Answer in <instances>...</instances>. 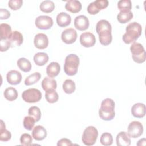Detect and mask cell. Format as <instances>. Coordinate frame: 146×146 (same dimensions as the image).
I'll use <instances>...</instances> for the list:
<instances>
[{"mask_svg":"<svg viewBox=\"0 0 146 146\" xmlns=\"http://www.w3.org/2000/svg\"><path fill=\"white\" fill-rule=\"evenodd\" d=\"M96 31L99 35V42L103 46L109 45L112 40V26L110 23L105 19H101L96 25Z\"/></svg>","mask_w":146,"mask_h":146,"instance_id":"6da1fadb","label":"cell"},{"mask_svg":"<svg viewBox=\"0 0 146 146\" xmlns=\"http://www.w3.org/2000/svg\"><path fill=\"white\" fill-rule=\"evenodd\" d=\"M126 32L123 35L122 39L126 44H130L135 41L140 36L142 33V27L140 23L133 22L129 23L126 27Z\"/></svg>","mask_w":146,"mask_h":146,"instance_id":"7a4b0ae2","label":"cell"},{"mask_svg":"<svg viewBox=\"0 0 146 146\" xmlns=\"http://www.w3.org/2000/svg\"><path fill=\"white\" fill-rule=\"evenodd\" d=\"M115 102L110 98L104 99L101 103V106L99 110V116L103 120L110 121L115 116Z\"/></svg>","mask_w":146,"mask_h":146,"instance_id":"3957f363","label":"cell"},{"mask_svg":"<svg viewBox=\"0 0 146 146\" xmlns=\"http://www.w3.org/2000/svg\"><path fill=\"white\" fill-rule=\"evenodd\" d=\"M79 65V58L76 54H71L65 58L64 64V72L68 76H73L76 74Z\"/></svg>","mask_w":146,"mask_h":146,"instance_id":"277c9868","label":"cell"},{"mask_svg":"<svg viewBox=\"0 0 146 146\" xmlns=\"http://www.w3.org/2000/svg\"><path fill=\"white\" fill-rule=\"evenodd\" d=\"M132 53V58L133 61L137 63H142L145 61L146 54L144 47L141 44L134 42L130 47Z\"/></svg>","mask_w":146,"mask_h":146,"instance_id":"5b68a950","label":"cell"},{"mask_svg":"<svg viewBox=\"0 0 146 146\" xmlns=\"http://www.w3.org/2000/svg\"><path fill=\"white\" fill-rule=\"evenodd\" d=\"M98 131L94 126H88L84 130L82 140L83 144L87 146L94 145L97 140Z\"/></svg>","mask_w":146,"mask_h":146,"instance_id":"8992f818","label":"cell"},{"mask_svg":"<svg viewBox=\"0 0 146 146\" xmlns=\"http://www.w3.org/2000/svg\"><path fill=\"white\" fill-rule=\"evenodd\" d=\"M23 100L27 103H36L40 100L42 98L41 92L34 88L25 90L22 94Z\"/></svg>","mask_w":146,"mask_h":146,"instance_id":"52a82bcc","label":"cell"},{"mask_svg":"<svg viewBox=\"0 0 146 146\" xmlns=\"http://www.w3.org/2000/svg\"><path fill=\"white\" fill-rule=\"evenodd\" d=\"M143 124L137 121H133L129 123L127 128V134L130 137L137 138L143 133Z\"/></svg>","mask_w":146,"mask_h":146,"instance_id":"ba28073f","label":"cell"},{"mask_svg":"<svg viewBox=\"0 0 146 146\" xmlns=\"http://www.w3.org/2000/svg\"><path fill=\"white\" fill-rule=\"evenodd\" d=\"M108 5L107 0H96L90 3L87 7V12L92 15H95L100 10L106 8Z\"/></svg>","mask_w":146,"mask_h":146,"instance_id":"9c48e42d","label":"cell"},{"mask_svg":"<svg viewBox=\"0 0 146 146\" xmlns=\"http://www.w3.org/2000/svg\"><path fill=\"white\" fill-rule=\"evenodd\" d=\"M37 28L41 30L50 29L53 25V20L51 17L47 15H40L35 21Z\"/></svg>","mask_w":146,"mask_h":146,"instance_id":"30bf717a","label":"cell"},{"mask_svg":"<svg viewBox=\"0 0 146 146\" xmlns=\"http://www.w3.org/2000/svg\"><path fill=\"white\" fill-rule=\"evenodd\" d=\"M77 38V33L72 28H68L63 31L61 35V39L63 42L70 44L74 43Z\"/></svg>","mask_w":146,"mask_h":146,"instance_id":"8fae6325","label":"cell"},{"mask_svg":"<svg viewBox=\"0 0 146 146\" xmlns=\"http://www.w3.org/2000/svg\"><path fill=\"white\" fill-rule=\"evenodd\" d=\"M96 39L95 35L90 32L83 33L80 36V43L85 47H91L95 45Z\"/></svg>","mask_w":146,"mask_h":146,"instance_id":"7c38bea8","label":"cell"},{"mask_svg":"<svg viewBox=\"0 0 146 146\" xmlns=\"http://www.w3.org/2000/svg\"><path fill=\"white\" fill-rule=\"evenodd\" d=\"M34 44L38 49H44L48 45V39L45 34L38 33L34 37Z\"/></svg>","mask_w":146,"mask_h":146,"instance_id":"4fadbf2b","label":"cell"},{"mask_svg":"<svg viewBox=\"0 0 146 146\" xmlns=\"http://www.w3.org/2000/svg\"><path fill=\"white\" fill-rule=\"evenodd\" d=\"M74 26L78 30H86L89 27V20L85 15H78L74 19Z\"/></svg>","mask_w":146,"mask_h":146,"instance_id":"5bb4252c","label":"cell"},{"mask_svg":"<svg viewBox=\"0 0 146 146\" xmlns=\"http://www.w3.org/2000/svg\"><path fill=\"white\" fill-rule=\"evenodd\" d=\"M21 72L16 70H11L7 73L6 79L7 82L11 85H17L20 83L22 80Z\"/></svg>","mask_w":146,"mask_h":146,"instance_id":"9a60e30c","label":"cell"},{"mask_svg":"<svg viewBox=\"0 0 146 146\" xmlns=\"http://www.w3.org/2000/svg\"><path fill=\"white\" fill-rule=\"evenodd\" d=\"M132 115L136 118H142L145 115V106L141 103H137L131 108Z\"/></svg>","mask_w":146,"mask_h":146,"instance_id":"2e32d148","label":"cell"},{"mask_svg":"<svg viewBox=\"0 0 146 146\" xmlns=\"http://www.w3.org/2000/svg\"><path fill=\"white\" fill-rule=\"evenodd\" d=\"M47 136V131L42 125H37L33 128L32 131V137L37 141H41Z\"/></svg>","mask_w":146,"mask_h":146,"instance_id":"e0dca14e","label":"cell"},{"mask_svg":"<svg viewBox=\"0 0 146 146\" xmlns=\"http://www.w3.org/2000/svg\"><path fill=\"white\" fill-rule=\"evenodd\" d=\"M10 43L11 47L19 46L23 42V37L22 34L18 31H14L12 32L11 36L8 39Z\"/></svg>","mask_w":146,"mask_h":146,"instance_id":"ac0fdd59","label":"cell"},{"mask_svg":"<svg viewBox=\"0 0 146 146\" xmlns=\"http://www.w3.org/2000/svg\"><path fill=\"white\" fill-rule=\"evenodd\" d=\"M117 146H129L131 145V140L127 132L121 131L119 132L116 137Z\"/></svg>","mask_w":146,"mask_h":146,"instance_id":"d6986e66","label":"cell"},{"mask_svg":"<svg viewBox=\"0 0 146 146\" xmlns=\"http://www.w3.org/2000/svg\"><path fill=\"white\" fill-rule=\"evenodd\" d=\"M71 22V16L64 12L59 13L56 16V23L61 27H64L68 26Z\"/></svg>","mask_w":146,"mask_h":146,"instance_id":"ffe728a7","label":"cell"},{"mask_svg":"<svg viewBox=\"0 0 146 146\" xmlns=\"http://www.w3.org/2000/svg\"><path fill=\"white\" fill-rule=\"evenodd\" d=\"M65 9L72 13L79 12L82 9V4L80 1L77 0L68 1L65 5Z\"/></svg>","mask_w":146,"mask_h":146,"instance_id":"44dd1931","label":"cell"},{"mask_svg":"<svg viewBox=\"0 0 146 146\" xmlns=\"http://www.w3.org/2000/svg\"><path fill=\"white\" fill-rule=\"evenodd\" d=\"M42 87L46 92L55 90L57 87L56 81L50 77H45L42 82Z\"/></svg>","mask_w":146,"mask_h":146,"instance_id":"7402d4cb","label":"cell"},{"mask_svg":"<svg viewBox=\"0 0 146 146\" xmlns=\"http://www.w3.org/2000/svg\"><path fill=\"white\" fill-rule=\"evenodd\" d=\"M60 67L58 62H52L50 63L46 68V73L50 78L56 76L60 72Z\"/></svg>","mask_w":146,"mask_h":146,"instance_id":"603a6c76","label":"cell"},{"mask_svg":"<svg viewBox=\"0 0 146 146\" xmlns=\"http://www.w3.org/2000/svg\"><path fill=\"white\" fill-rule=\"evenodd\" d=\"M33 59L36 65L42 66L48 62L49 57L46 53L38 52L34 55Z\"/></svg>","mask_w":146,"mask_h":146,"instance_id":"cb8c5ba5","label":"cell"},{"mask_svg":"<svg viewBox=\"0 0 146 146\" xmlns=\"http://www.w3.org/2000/svg\"><path fill=\"white\" fill-rule=\"evenodd\" d=\"M133 18L131 11H121L117 15V19L120 23H125Z\"/></svg>","mask_w":146,"mask_h":146,"instance_id":"d4e9b609","label":"cell"},{"mask_svg":"<svg viewBox=\"0 0 146 146\" xmlns=\"http://www.w3.org/2000/svg\"><path fill=\"white\" fill-rule=\"evenodd\" d=\"M17 66L21 71L25 72H29L31 68L30 62L25 58H21L17 60Z\"/></svg>","mask_w":146,"mask_h":146,"instance_id":"484cf974","label":"cell"},{"mask_svg":"<svg viewBox=\"0 0 146 146\" xmlns=\"http://www.w3.org/2000/svg\"><path fill=\"white\" fill-rule=\"evenodd\" d=\"M11 134L10 131L6 129V125L3 120H1L0 125V140L1 141H7L10 140Z\"/></svg>","mask_w":146,"mask_h":146,"instance_id":"4316f807","label":"cell"},{"mask_svg":"<svg viewBox=\"0 0 146 146\" xmlns=\"http://www.w3.org/2000/svg\"><path fill=\"white\" fill-rule=\"evenodd\" d=\"M1 39H8L12 34L11 26L7 23L0 25Z\"/></svg>","mask_w":146,"mask_h":146,"instance_id":"83f0119b","label":"cell"},{"mask_svg":"<svg viewBox=\"0 0 146 146\" xmlns=\"http://www.w3.org/2000/svg\"><path fill=\"white\" fill-rule=\"evenodd\" d=\"M3 95L5 98L9 101H14L18 97V92L17 90L12 87H7L5 89Z\"/></svg>","mask_w":146,"mask_h":146,"instance_id":"f1b7e54d","label":"cell"},{"mask_svg":"<svg viewBox=\"0 0 146 146\" xmlns=\"http://www.w3.org/2000/svg\"><path fill=\"white\" fill-rule=\"evenodd\" d=\"M40 10L46 13L52 12L55 9V4L52 1L46 0L41 2L39 6Z\"/></svg>","mask_w":146,"mask_h":146,"instance_id":"f546056e","label":"cell"},{"mask_svg":"<svg viewBox=\"0 0 146 146\" xmlns=\"http://www.w3.org/2000/svg\"><path fill=\"white\" fill-rule=\"evenodd\" d=\"M62 87L64 92L68 94L73 93L76 88L75 83L71 79H66L63 82Z\"/></svg>","mask_w":146,"mask_h":146,"instance_id":"4dcf8cb0","label":"cell"},{"mask_svg":"<svg viewBox=\"0 0 146 146\" xmlns=\"http://www.w3.org/2000/svg\"><path fill=\"white\" fill-rule=\"evenodd\" d=\"M41 78V74L38 72H34L30 75L25 80V84L26 86H30L37 83Z\"/></svg>","mask_w":146,"mask_h":146,"instance_id":"1f68e13d","label":"cell"},{"mask_svg":"<svg viewBox=\"0 0 146 146\" xmlns=\"http://www.w3.org/2000/svg\"><path fill=\"white\" fill-rule=\"evenodd\" d=\"M28 114L29 116L33 117L36 122L40 120L41 117V111L39 107L36 106L30 107L28 110Z\"/></svg>","mask_w":146,"mask_h":146,"instance_id":"d6a6232c","label":"cell"},{"mask_svg":"<svg viewBox=\"0 0 146 146\" xmlns=\"http://www.w3.org/2000/svg\"><path fill=\"white\" fill-rule=\"evenodd\" d=\"M45 98L50 103H54L58 100L59 95L55 91V90L46 91L45 94Z\"/></svg>","mask_w":146,"mask_h":146,"instance_id":"836d02e7","label":"cell"},{"mask_svg":"<svg viewBox=\"0 0 146 146\" xmlns=\"http://www.w3.org/2000/svg\"><path fill=\"white\" fill-rule=\"evenodd\" d=\"M100 143L105 146H109L113 143V137L110 133L105 132L103 133L100 137Z\"/></svg>","mask_w":146,"mask_h":146,"instance_id":"e575fe53","label":"cell"},{"mask_svg":"<svg viewBox=\"0 0 146 146\" xmlns=\"http://www.w3.org/2000/svg\"><path fill=\"white\" fill-rule=\"evenodd\" d=\"M117 7L121 11H131L132 2L130 0H121L117 3Z\"/></svg>","mask_w":146,"mask_h":146,"instance_id":"d590c367","label":"cell"},{"mask_svg":"<svg viewBox=\"0 0 146 146\" xmlns=\"http://www.w3.org/2000/svg\"><path fill=\"white\" fill-rule=\"evenodd\" d=\"M35 122L36 121L35 119L33 117L30 116H25L23 119V125L26 129L28 131H31L34 128Z\"/></svg>","mask_w":146,"mask_h":146,"instance_id":"8d00e7d4","label":"cell"},{"mask_svg":"<svg viewBox=\"0 0 146 146\" xmlns=\"http://www.w3.org/2000/svg\"><path fill=\"white\" fill-rule=\"evenodd\" d=\"M33 141V138L29 133H23L20 137V142L21 145L24 146L30 145Z\"/></svg>","mask_w":146,"mask_h":146,"instance_id":"74e56055","label":"cell"},{"mask_svg":"<svg viewBox=\"0 0 146 146\" xmlns=\"http://www.w3.org/2000/svg\"><path fill=\"white\" fill-rule=\"evenodd\" d=\"M22 3V0H10L8 2V6L11 10H17L21 7Z\"/></svg>","mask_w":146,"mask_h":146,"instance_id":"f35d334b","label":"cell"},{"mask_svg":"<svg viewBox=\"0 0 146 146\" xmlns=\"http://www.w3.org/2000/svg\"><path fill=\"white\" fill-rule=\"evenodd\" d=\"M0 50L1 52L6 51L10 47V43L8 39H1L0 41Z\"/></svg>","mask_w":146,"mask_h":146,"instance_id":"ab89813d","label":"cell"},{"mask_svg":"<svg viewBox=\"0 0 146 146\" xmlns=\"http://www.w3.org/2000/svg\"><path fill=\"white\" fill-rule=\"evenodd\" d=\"M73 144L72 143L71 141L67 138H62L60 140H59L57 143L58 146H71Z\"/></svg>","mask_w":146,"mask_h":146,"instance_id":"60d3db41","label":"cell"},{"mask_svg":"<svg viewBox=\"0 0 146 146\" xmlns=\"http://www.w3.org/2000/svg\"><path fill=\"white\" fill-rule=\"evenodd\" d=\"M10 17V13L6 9H0V19H6Z\"/></svg>","mask_w":146,"mask_h":146,"instance_id":"b9f144b4","label":"cell"},{"mask_svg":"<svg viewBox=\"0 0 146 146\" xmlns=\"http://www.w3.org/2000/svg\"><path fill=\"white\" fill-rule=\"evenodd\" d=\"M145 141H146L145 139V138H143V139H140V140H139L138 141V142L137 143L136 145H139V146L145 145V144H146Z\"/></svg>","mask_w":146,"mask_h":146,"instance_id":"7bdbcfd3","label":"cell"}]
</instances>
